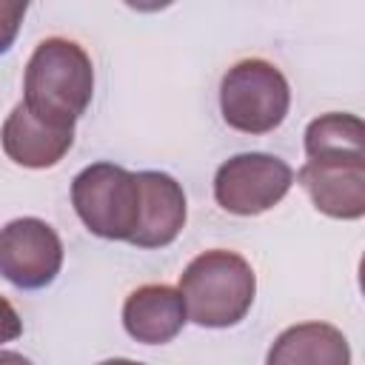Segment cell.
<instances>
[{
	"label": "cell",
	"instance_id": "cell-11",
	"mask_svg": "<svg viewBox=\"0 0 365 365\" xmlns=\"http://www.w3.org/2000/svg\"><path fill=\"white\" fill-rule=\"evenodd\" d=\"M265 365H351V348L339 328L328 322H299L274 339Z\"/></svg>",
	"mask_w": 365,
	"mask_h": 365
},
{
	"label": "cell",
	"instance_id": "cell-13",
	"mask_svg": "<svg viewBox=\"0 0 365 365\" xmlns=\"http://www.w3.org/2000/svg\"><path fill=\"white\" fill-rule=\"evenodd\" d=\"M26 9H29L26 0H0V54H6L11 48Z\"/></svg>",
	"mask_w": 365,
	"mask_h": 365
},
{
	"label": "cell",
	"instance_id": "cell-16",
	"mask_svg": "<svg viewBox=\"0 0 365 365\" xmlns=\"http://www.w3.org/2000/svg\"><path fill=\"white\" fill-rule=\"evenodd\" d=\"M97 365H143V362H134V359H106V362H97Z\"/></svg>",
	"mask_w": 365,
	"mask_h": 365
},
{
	"label": "cell",
	"instance_id": "cell-6",
	"mask_svg": "<svg viewBox=\"0 0 365 365\" xmlns=\"http://www.w3.org/2000/svg\"><path fill=\"white\" fill-rule=\"evenodd\" d=\"M63 268V242L57 231L37 217H20L0 228V274L26 291L54 282Z\"/></svg>",
	"mask_w": 365,
	"mask_h": 365
},
{
	"label": "cell",
	"instance_id": "cell-14",
	"mask_svg": "<svg viewBox=\"0 0 365 365\" xmlns=\"http://www.w3.org/2000/svg\"><path fill=\"white\" fill-rule=\"evenodd\" d=\"M23 334V319L14 311V305L0 294V345L3 342H14Z\"/></svg>",
	"mask_w": 365,
	"mask_h": 365
},
{
	"label": "cell",
	"instance_id": "cell-7",
	"mask_svg": "<svg viewBox=\"0 0 365 365\" xmlns=\"http://www.w3.org/2000/svg\"><path fill=\"white\" fill-rule=\"evenodd\" d=\"M317 211L334 220H359L365 214V160L359 163H305L297 171Z\"/></svg>",
	"mask_w": 365,
	"mask_h": 365
},
{
	"label": "cell",
	"instance_id": "cell-8",
	"mask_svg": "<svg viewBox=\"0 0 365 365\" xmlns=\"http://www.w3.org/2000/svg\"><path fill=\"white\" fill-rule=\"evenodd\" d=\"M137 177L143 185V214L128 242L137 248H165L185 225L182 185L165 171H137Z\"/></svg>",
	"mask_w": 365,
	"mask_h": 365
},
{
	"label": "cell",
	"instance_id": "cell-4",
	"mask_svg": "<svg viewBox=\"0 0 365 365\" xmlns=\"http://www.w3.org/2000/svg\"><path fill=\"white\" fill-rule=\"evenodd\" d=\"M291 106V88L285 74L259 57L234 63L220 83L222 120L242 134L274 131Z\"/></svg>",
	"mask_w": 365,
	"mask_h": 365
},
{
	"label": "cell",
	"instance_id": "cell-3",
	"mask_svg": "<svg viewBox=\"0 0 365 365\" xmlns=\"http://www.w3.org/2000/svg\"><path fill=\"white\" fill-rule=\"evenodd\" d=\"M71 205L91 234L128 242L143 214L140 177L114 163L86 165L71 182Z\"/></svg>",
	"mask_w": 365,
	"mask_h": 365
},
{
	"label": "cell",
	"instance_id": "cell-15",
	"mask_svg": "<svg viewBox=\"0 0 365 365\" xmlns=\"http://www.w3.org/2000/svg\"><path fill=\"white\" fill-rule=\"evenodd\" d=\"M0 365H31V362L17 351H0Z\"/></svg>",
	"mask_w": 365,
	"mask_h": 365
},
{
	"label": "cell",
	"instance_id": "cell-2",
	"mask_svg": "<svg viewBox=\"0 0 365 365\" xmlns=\"http://www.w3.org/2000/svg\"><path fill=\"white\" fill-rule=\"evenodd\" d=\"M185 317L202 328H231L251 311L257 277L245 257L225 248L197 254L180 274Z\"/></svg>",
	"mask_w": 365,
	"mask_h": 365
},
{
	"label": "cell",
	"instance_id": "cell-10",
	"mask_svg": "<svg viewBox=\"0 0 365 365\" xmlns=\"http://www.w3.org/2000/svg\"><path fill=\"white\" fill-rule=\"evenodd\" d=\"M185 319L182 294L171 285H140L123 302V325L128 336L145 345L171 342Z\"/></svg>",
	"mask_w": 365,
	"mask_h": 365
},
{
	"label": "cell",
	"instance_id": "cell-5",
	"mask_svg": "<svg viewBox=\"0 0 365 365\" xmlns=\"http://www.w3.org/2000/svg\"><path fill=\"white\" fill-rule=\"evenodd\" d=\"M294 185V168L262 151H245L225 160L214 174V200L237 217H257L274 208Z\"/></svg>",
	"mask_w": 365,
	"mask_h": 365
},
{
	"label": "cell",
	"instance_id": "cell-12",
	"mask_svg": "<svg viewBox=\"0 0 365 365\" xmlns=\"http://www.w3.org/2000/svg\"><path fill=\"white\" fill-rule=\"evenodd\" d=\"M308 163H359L365 160V125L356 114L331 111L305 128Z\"/></svg>",
	"mask_w": 365,
	"mask_h": 365
},
{
	"label": "cell",
	"instance_id": "cell-9",
	"mask_svg": "<svg viewBox=\"0 0 365 365\" xmlns=\"http://www.w3.org/2000/svg\"><path fill=\"white\" fill-rule=\"evenodd\" d=\"M0 143L11 163L23 168H51L68 154L74 128H54L17 103L0 128Z\"/></svg>",
	"mask_w": 365,
	"mask_h": 365
},
{
	"label": "cell",
	"instance_id": "cell-1",
	"mask_svg": "<svg viewBox=\"0 0 365 365\" xmlns=\"http://www.w3.org/2000/svg\"><path fill=\"white\" fill-rule=\"evenodd\" d=\"M23 106L54 128H74L94 94V68L86 48L66 37L43 40L26 63Z\"/></svg>",
	"mask_w": 365,
	"mask_h": 365
}]
</instances>
